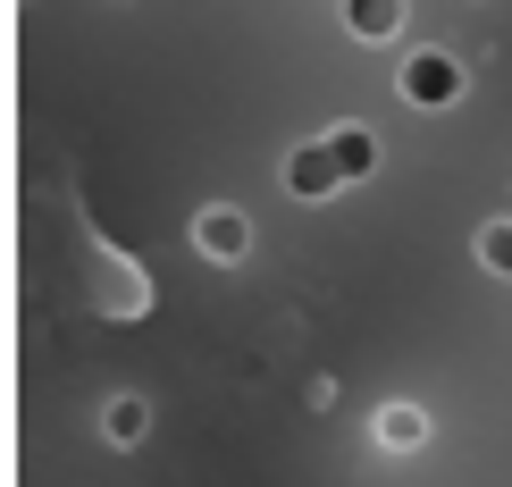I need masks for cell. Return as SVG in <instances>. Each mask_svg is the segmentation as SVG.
I'll return each mask as SVG.
<instances>
[{
  "label": "cell",
  "instance_id": "cell-2",
  "mask_svg": "<svg viewBox=\"0 0 512 487\" xmlns=\"http://www.w3.org/2000/svg\"><path fill=\"white\" fill-rule=\"evenodd\" d=\"M353 26H361V34H387V26H395V0H361Z\"/></svg>",
  "mask_w": 512,
  "mask_h": 487
},
{
  "label": "cell",
  "instance_id": "cell-1",
  "mask_svg": "<svg viewBox=\"0 0 512 487\" xmlns=\"http://www.w3.org/2000/svg\"><path fill=\"white\" fill-rule=\"evenodd\" d=\"M202 244L210 252H244V227L236 219H202Z\"/></svg>",
  "mask_w": 512,
  "mask_h": 487
},
{
  "label": "cell",
  "instance_id": "cell-3",
  "mask_svg": "<svg viewBox=\"0 0 512 487\" xmlns=\"http://www.w3.org/2000/svg\"><path fill=\"white\" fill-rule=\"evenodd\" d=\"M487 261H504V269H512V227H496V236H487Z\"/></svg>",
  "mask_w": 512,
  "mask_h": 487
}]
</instances>
